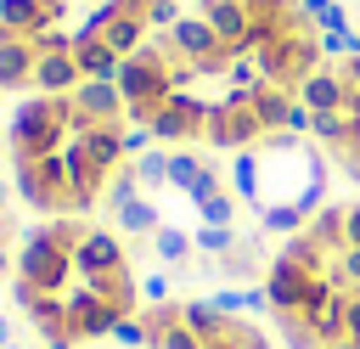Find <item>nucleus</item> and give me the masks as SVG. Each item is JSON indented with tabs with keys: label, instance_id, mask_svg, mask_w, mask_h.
I'll list each match as a JSON object with an SVG mask.
<instances>
[{
	"label": "nucleus",
	"instance_id": "f257e3e1",
	"mask_svg": "<svg viewBox=\"0 0 360 349\" xmlns=\"http://www.w3.org/2000/svg\"><path fill=\"white\" fill-rule=\"evenodd\" d=\"M281 349H360V203H321L264 265Z\"/></svg>",
	"mask_w": 360,
	"mask_h": 349
},
{
	"label": "nucleus",
	"instance_id": "f03ea898",
	"mask_svg": "<svg viewBox=\"0 0 360 349\" xmlns=\"http://www.w3.org/2000/svg\"><path fill=\"white\" fill-rule=\"evenodd\" d=\"M146 349H281L276 332L253 326L236 310H219L214 298H169L146 315Z\"/></svg>",
	"mask_w": 360,
	"mask_h": 349
},
{
	"label": "nucleus",
	"instance_id": "7ed1b4c3",
	"mask_svg": "<svg viewBox=\"0 0 360 349\" xmlns=\"http://www.w3.org/2000/svg\"><path fill=\"white\" fill-rule=\"evenodd\" d=\"M298 101L309 107V135L360 186V56H343V62H326L321 73H309Z\"/></svg>",
	"mask_w": 360,
	"mask_h": 349
},
{
	"label": "nucleus",
	"instance_id": "20e7f679",
	"mask_svg": "<svg viewBox=\"0 0 360 349\" xmlns=\"http://www.w3.org/2000/svg\"><path fill=\"white\" fill-rule=\"evenodd\" d=\"M73 129H79L73 96H28L11 113V158H51L68 146Z\"/></svg>",
	"mask_w": 360,
	"mask_h": 349
},
{
	"label": "nucleus",
	"instance_id": "39448f33",
	"mask_svg": "<svg viewBox=\"0 0 360 349\" xmlns=\"http://www.w3.org/2000/svg\"><path fill=\"white\" fill-rule=\"evenodd\" d=\"M73 265H79V276H124V270H129V253H124L118 231L84 225V236H79V248H73Z\"/></svg>",
	"mask_w": 360,
	"mask_h": 349
},
{
	"label": "nucleus",
	"instance_id": "423d86ee",
	"mask_svg": "<svg viewBox=\"0 0 360 349\" xmlns=\"http://www.w3.org/2000/svg\"><path fill=\"white\" fill-rule=\"evenodd\" d=\"M73 113H79L84 124H124V118H129L124 90H118L112 79H84V84L73 90Z\"/></svg>",
	"mask_w": 360,
	"mask_h": 349
},
{
	"label": "nucleus",
	"instance_id": "0eeeda50",
	"mask_svg": "<svg viewBox=\"0 0 360 349\" xmlns=\"http://www.w3.org/2000/svg\"><path fill=\"white\" fill-rule=\"evenodd\" d=\"M34 39H17V34H0V90H34Z\"/></svg>",
	"mask_w": 360,
	"mask_h": 349
},
{
	"label": "nucleus",
	"instance_id": "6e6552de",
	"mask_svg": "<svg viewBox=\"0 0 360 349\" xmlns=\"http://www.w3.org/2000/svg\"><path fill=\"white\" fill-rule=\"evenodd\" d=\"M79 84H84V73H79L73 51H62V56H39V62H34V90H39V96H73Z\"/></svg>",
	"mask_w": 360,
	"mask_h": 349
},
{
	"label": "nucleus",
	"instance_id": "1a4fd4ad",
	"mask_svg": "<svg viewBox=\"0 0 360 349\" xmlns=\"http://www.w3.org/2000/svg\"><path fill=\"white\" fill-rule=\"evenodd\" d=\"M73 62L84 79H118V68H124V56L107 39H73Z\"/></svg>",
	"mask_w": 360,
	"mask_h": 349
},
{
	"label": "nucleus",
	"instance_id": "9d476101",
	"mask_svg": "<svg viewBox=\"0 0 360 349\" xmlns=\"http://www.w3.org/2000/svg\"><path fill=\"white\" fill-rule=\"evenodd\" d=\"M39 28H45V11H39V0H0V34L34 39Z\"/></svg>",
	"mask_w": 360,
	"mask_h": 349
},
{
	"label": "nucleus",
	"instance_id": "9b49d317",
	"mask_svg": "<svg viewBox=\"0 0 360 349\" xmlns=\"http://www.w3.org/2000/svg\"><path fill=\"white\" fill-rule=\"evenodd\" d=\"M112 225L129 231V236H158L163 220H158V203H152V197H129L124 208H112Z\"/></svg>",
	"mask_w": 360,
	"mask_h": 349
},
{
	"label": "nucleus",
	"instance_id": "f8f14e48",
	"mask_svg": "<svg viewBox=\"0 0 360 349\" xmlns=\"http://www.w3.org/2000/svg\"><path fill=\"white\" fill-rule=\"evenodd\" d=\"M202 174H208V163H202L197 152H186V146H180V152H169V186L191 191V186H197Z\"/></svg>",
	"mask_w": 360,
	"mask_h": 349
},
{
	"label": "nucleus",
	"instance_id": "ddd939ff",
	"mask_svg": "<svg viewBox=\"0 0 360 349\" xmlns=\"http://www.w3.org/2000/svg\"><path fill=\"white\" fill-rule=\"evenodd\" d=\"M129 169H135L141 191H152V186H169V152H158V146H152V152H141Z\"/></svg>",
	"mask_w": 360,
	"mask_h": 349
},
{
	"label": "nucleus",
	"instance_id": "4468645a",
	"mask_svg": "<svg viewBox=\"0 0 360 349\" xmlns=\"http://www.w3.org/2000/svg\"><path fill=\"white\" fill-rule=\"evenodd\" d=\"M152 248H158V259H163V265H180V259H186V253H191L197 242H191L186 231H174V225H158V236H152Z\"/></svg>",
	"mask_w": 360,
	"mask_h": 349
},
{
	"label": "nucleus",
	"instance_id": "2eb2a0df",
	"mask_svg": "<svg viewBox=\"0 0 360 349\" xmlns=\"http://www.w3.org/2000/svg\"><path fill=\"white\" fill-rule=\"evenodd\" d=\"M202 253H214V259H225L231 248H236V231L231 225H197V236H191Z\"/></svg>",
	"mask_w": 360,
	"mask_h": 349
},
{
	"label": "nucleus",
	"instance_id": "dca6fc26",
	"mask_svg": "<svg viewBox=\"0 0 360 349\" xmlns=\"http://www.w3.org/2000/svg\"><path fill=\"white\" fill-rule=\"evenodd\" d=\"M197 214H202V225H231L236 220V197L231 191H214L208 203H197Z\"/></svg>",
	"mask_w": 360,
	"mask_h": 349
},
{
	"label": "nucleus",
	"instance_id": "f3484780",
	"mask_svg": "<svg viewBox=\"0 0 360 349\" xmlns=\"http://www.w3.org/2000/svg\"><path fill=\"white\" fill-rule=\"evenodd\" d=\"M141 298H152V304H169V276H146V281H141Z\"/></svg>",
	"mask_w": 360,
	"mask_h": 349
},
{
	"label": "nucleus",
	"instance_id": "a211bd4d",
	"mask_svg": "<svg viewBox=\"0 0 360 349\" xmlns=\"http://www.w3.org/2000/svg\"><path fill=\"white\" fill-rule=\"evenodd\" d=\"M6 276H17V259H11V253H6V242H0V281H6Z\"/></svg>",
	"mask_w": 360,
	"mask_h": 349
},
{
	"label": "nucleus",
	"instance_id": "6ab92c4d",
	"mask_svg": "<svg viewBox=\"0 0 360 349\" xmlns=\"http://www.w3.org/2000/svg\"><path fill=\"white\" fill-rule=\"evenodd\" d=\"M6 343H17V338H11V315L0 310V349H6Z\"/></svg>",
	"mask_w": 360,
	"mask_h": 349
},
{
	"label": "nucleus",
	"instance_id": "aec40b11",
	"mask_svg": "<svg viewBox=\"0 0 360 349\" xmlns=\"http://www.w3.org/2000/svg\"><path fill=\"white\" fill-rule=\"evenodd\" d=\"M45 349H79V343H68V338H51V343H45Z\"/></svg>",
	"mask_w": 360,
	"mask_h": 349
},
{
	"label": "nucleus",
	"instance_id": "412c9836",
	"mask_svg": "<svg viewBox=\"0 0 360 349\" xmlns=\"http://www.w3.org/2000/svg\"><path fill=\"white\" fill-rule=\"evenodd\" d=\"M6 203H11V186H6V180H0V214H6Z\"/></svg>",
	"mask_w": 360,
	"mask_h": 349
},
{
	"label": "nucleus",
	"instance_id": "4be33fe9",
	"mask_svg": "<svg viewBox=\"0 0 360 349\" xmlns=\"http://www.w3.org/2000/svg\"><path fill=\"white\" fill-rule=\"evenodd\" d=\"M6 349H28V343H6Z\"/></svg>",
	"mask_w": 360,
	"mask_h": 349
}]
</instances>
